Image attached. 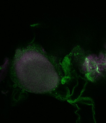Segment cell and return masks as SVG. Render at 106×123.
<instances>
[{"mask_svg": "<svg viewBox=\"0 0 106 123\" xmlns=\"http://www.w3.org/2000/svg\"><path fill=\"white\" fill-rule=\"evenodd\" d=\"M14 68L20 85L29 92L46 93L58 84V77L54 66L44 55L35 51H18Z\"/></svg>", "mask_w": 106, "mask_h": 123, "instance_id": "obj_1", "label": "cell"}]
</instances>
